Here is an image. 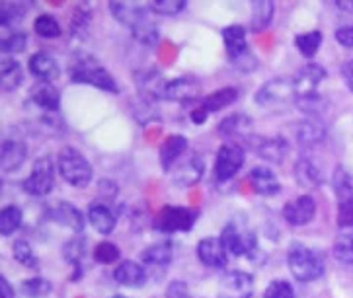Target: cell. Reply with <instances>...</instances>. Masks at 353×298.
Returning <instances> with one entry per match:
<instances>
[{
  "mask_svg": "<svg viewBox=\"0 0 353 298\" xmlns=\"http://www.w3.org/2000/svg\"><path fill=\"white\" fill-rule=\"evenodd\" d=\"M22 187L28 195L34 197H46L53 191V187H55V166H53L49 156H41L35 160L34 170L23 180Z\"/></svg>",
  "mask_w": 353,
  "mask_h": 298,
  "instance_id": "cell-9",
  "label": "cell"
},
{
  "mask_svg": "<svg viewBox=\"0 0 353 298\" xmlns=\"http://www.w3.org/2000/svg\"><path fill=\"white\" fill-rule=\"evenodd\" d=\"M248 182H250L252 189H254L258 195L274 197L281 191V184H279L277 175H275L270 168H265V166H256V168H252L250 173H248Z\"/></svg>",
  "mask_w": 353,
  "mask_h": 298,
  "instance_id": "cell-22",
  "label": "cell"
},
{
  "mask_svg": "<svg viewBox=\"0 0 353 298\" xmlns=\"http://www.w3.org/2000/svg\"><path fill=\"white\" fill-rule=\"evenodd\" d=\"M172 182L178 187H192L195 185L205 172V162L197 154V152H190L185 158L178 160L170 170Z\"/></svg>",
  "mask_w": 353,
  "mask_h": 298,
  "instance_id": "cell-12",
  "label": "cell"
},
{
  "mask_svg": "<svg viewBox=\"0 0 353 298\" xmlns=\"http://www.w3.org/2000/svg\"><path fill=\"white\" fill-rule=\"evenodd\" d=\"M22 209H20V206H4V209L0 211V234H2L4 238L12 236L16 230L22 226Z\"/></svg>",
  "mask_w": 353,
  "mask_h": 298,
  "instance_id": "cell-34",
  "label": "cell"
},
{
  "mask_svg": "<svg viewBox=\"0 0 353 298\" xmlns=\"http://www.w3.org/2000/svg\"><path fill=\"white\" fill-rule=\"evenodd\" d=\"M334 193L338 199V226L340 228H352L353 226V182L350 173L342 166L336 168L332 175Z\"/></svg>",
  "mask_w": 353,
  "mask_h": 298,
  "instance_id": "cell-7",
  "label": "cell"
},
{
  "mask_svg": "<svg viewBox=\"0 0 353 298\" xmlns=\"http://www.w3.org/2000/svg\"><path fill=\"white\" fill-rule=\"evenodd\" d=\"M69 76L74 84H88L103 92L117 94V82L105 70L102 63L96 57H92L88 53H74V57L70 58Z\"/></svg>",
  "mask_w": 353,
  "mask_h": 298,
  "instance_id": "cell-2",
  "label": "cell"
},
{
  "mask_svg": "<svg viewBox=\"0 0 353 298\" xmlns=\"http://www.w3.org/2000/svg\"><path fill=\"white\" fill-rule=\"evenodd\" d=\"M207 117H209V114H207V109H205V107H203V105L195 107L194 111H192V121H194V123H197V125L205 123Z\"/></svg>",
  "mask_w": 353,
  "mask_h": 298,
  "instance_id": "cell-49",
  "label": "cell"
},
{
  "mask_svg": "<svg viewBox=\"0 0 353 298\" xmlns=\"http://www.w3.org/2000/svg\"><path fill=\"white\" fill-rule=\"evenodd\" d=\"M82 255H84V240H82V238H77V240H72L67 244V248H65V257L69 259L70 264L80 265Z\"/></svg>",
  "mask_w": 353,
  "mask_h": 298,
  "instance_id": "cell-45",
  "label": "cell"
},
{
  "mask_svg": "<svg viewBox=\"0 0 353 298\" xmlns=\"http://www.w3.org/2000/svg\"><path fill=\"white\" fill-rule=\"evenodd\" d=\"M239 100V90L236 88H232V86H228V88H221V90H216V92L209 94L205 100L201 102V105L207 109V114H215V111H221V109H225L228 107L230 103H234Z\"/></svg>",
  "mask_w": 353,
  "mask_h": 298,
  "instance_id": "cell-33",
  "label": "cell"
},
{
  "mask_svg": "<svg viewBox=\"0 0 353 298\" xmlns=\"http://www.w3.org/2000/svg\"><path fill=\"white\" fill-rule=\"evenodd\" d=\"M188 150V138L182 135H170L160 147V164L164 172H170L172 166L182 158Z\"/></svg>",
  "mask_w": 353,
  "mask_h": 298,
  "instance_id": "cell-24",
  "label": "cell"
},
{
  "mask_svg": "<svg viewBox=\"0 0 353 298\" xmlns=\"http://www.w3.org/2000/svg\"><path fill=\"white\" fill-rule=\"evenodd\" d=\"M28 156V147L18 138H4L2 149H0V170L2 173L16 172L22 168Z\"/></svg>",
  "mask_w": 353,
  "mask_h": 298,
  "instance_id": "cell-21",
  "label": "cell"
},
{
  "mask_svg": "<svg viewBox=\"0 0 353 298\" xmlns=\"http://www.w3.org/2000/svg\"><path fill=\"white\" fill-rule=\"evenodd\" d=\"M274 10H275V4L272 2V0H256V2H252V18H250L252 34H262L263 30L272 23Z\"/></svg>",
  "mask_w": 353,
  "mask_h": 298,
  "instance_id": "cell-31",
  "label": "cell"
},
{
  "mask_svg": "<svg viewBox=\"0 0 353 298\" xmlns=\"http://www.w3.org/2000/svg\"><path fill=\"white\" fill-rule=\"evenodd\" d=\"M263 298H295V290L291 287V283H287L283 279H275L268 285Z\"/></svg>",
  "mask_w": 353,
  "mask_h": 298,
  "instance_id": "cell-44",
  "label": "cell"
},
{
  "mask_svg": "<svg viewBox=\"0 0 353 298\" xmlns=\"http://www.w3.org/2000/svg\"><path fill=\"white\" fill-rule=\"evenodd\" d=\"M316 217V201L310 195H301L283 206V218L291 226H307Z\"/></svg>",
  "mask_w": 353,
  "mask_h": 298,
  "instance_id": "cell-16",
  "label": "cell"
},
{
  "mask_svg": "<svg viewBox=\"0 0 353 298\" xmlns=\"http://www.w3.org/2000/svg\"><path fill=\"white\" fill-rule=\"evenodd\" d=\"M22 67L16 58L4 57L0 63V88L2 92H14L22 84Z\"/></svg>",
  "mask_w": 353,
  "mask_h": 298,
  "instance_id": "cell-29",
  "label": "cell"
},
{
  "mask_svg": "<svg viewBox=\"0 0 353 298\" xmlns=\"http://www.w3.org/2000/svg\"><path fill=\"white\" fill-rule=\"evenodd\" d=\"M30 72L34 74L39 82H51L59 76V65L55 58L51 57L49 53H35L30 57Z\"/></svg>",
  "mask_w": 353,
  "mask_h": 298,
  "instance_id": "cell-26",
  "label": "cell"
},
{
  "mask_svg": "<svg viewBox=\"0 0 353 298\" xmlns=\"http://www.w3.org/2000/svg\"><path fill=\"white\" fill-rule=\"evenodd\" d=\"M35 34L39 37H47V39H55L61 35V23L55 20V16L51 14H41L34 22Z\"/></svg>",
  "mask_w": 353,
  "mask_h": 298,
  "instance_id": "cell-39",
  "label": "cell"
},
{
  "mask_svg": "<svg viewBox=\"0 0 353 298\" xmlns=\"http://www.w3.org/2000/svg\"><path fill=\"white\" fill-rule=\"evenodd\" d=\"M334 257L343 265H353V232H342L332 248Z\"/></svg>",
  "mask_w": 353,
  "mask_h": 298,
  "instance_id": "cell-37",
  "label": "cell"
},
{
  "mask_svg": "<svg viewBox=\"0 0 353 298\" xmlns=\"http://www.w3.org/2000/svg\"><path fill=\"white\" fill-rule=\"evenodd\" d=\"M342 8H345V10H352L353 12V2H347V4H340Z\"/></svg>",
  "mask_w": 353,
  "mask_h": 298,
  "instance_id": "cell-51",
  "label": "cell"
},
{
  "mask_svg": "<svg viewBox=\"0 0 353 298\" xmlns=\"http://www.w3.org/2000/svg\"><path fill=\"white\" fill-rule=\"evenodd\" d=\"M252 127V119L248 115L244 114H234V115H228L225 117L219 127H216V131H219V135L223 138H234V137H246L248 138V131H250Z\"/></svg>",
  "mask_w": 353,
  "mask_h": 298,
  "instance_id": "cell-28",
  "label": "cell"
},
{
  "mask_svg": "<svg viewBox=\"0 0 353 298\" xmlns=\"http://www.w3.org/2000/svg\"><path fill=\"white\" fill-rule=\"evenodd\" d=\"M295 180L303 187L307 189H314L322 184V173H320L319 166L310 158H301L295 164Z\"/></svg>",
  "mask_w": 353,
  "mask_h": 298,
  "instance_id": "cell-32",
  "label": "cell"
},
{
  "mask_svg": "<svg viewBox=\"0 0 353 298\" xmlns=\"http://www.w3.org/2000/svg\"><path fill=\"white\" fill-rule=\"evenodd\" d=\"M254 277L244 271H230L221 279L216 298H252Z\"/></svg>",
  "mask_w": 353,
  "mask_h": 298,
  "instance_id": "cell-15",
  "label": "cell"
},
{
  "mask_svg": "<svg viewBox=\"0 0 353 298\" xmlns=\"http://www.w3.org/2000/svg\"><path fill=\"white\" fill-rule=\"evenodd\" d=\"M28 8L23 4H18V2H4L2 8H0V25L2 30H10V28H16V23H20L26 16Z\"/></svg>",
  "mask_w": 353,
  "mask_h": 298,
  "instance_id": "cell-35",
  "label": "cell"
},
{
  "mask_svg": "<svg viewBox=\"0 0 353 298\" xmlns=\"http://www.w3.org/2000/svg\"><path fill=\"white\" fill-rule=\"evenodd\" d=\"M88 220H90L94 230L103 234V236L112 234L115 230V224H117L114 211L110 206L102 205V203H92L90 209H88Z\"/></svg>",
  "mask_w": 353,
  "mask_h": 298,
  "instance_id": "cell-27",
  "label": "cell"
},
{
  "mask_svg": "<svg viewBox=\"0 0 353 298\" xmlns=\"http://www.w3.org/2000/svg\"><path fill=\"white\" fill-rule=\"evenodd\" d=\"M252 150L270 164H283L289 154V142L283 137H260L250 135L248 137Z\"/></svg>",
  "mask_w": 353,
  "mask_h": 298,
  "instance_id": "cell-14",
  "label": "cell"
},
{
  "mask_svg": "<svg viewBox=\"0 0 353 298\" xmlns=\"http://www.w3.org/2000/svg\"><path fill=\"white\" fill-rule=\"evenodd\" d=\"M147 269H145V265L137 264V262H131V259H127L123 264H119V267H115L114 271V279L119 283V285H123V287H131V288H139L145 285V281H147Z\"/></svg>",
  "mask_w": 353,
  "mask_h": 298,
  "instance_id": "cell-23",
  "label": "cell"
},
{
  "mask_svg": "<svg viewBox=\"0 0 353 298\" xmlns=\"http://www.w3.org/2000/svg\"><path fill=\"white\" fill-rule=\"evenodd\" d=\"M166 298H192V292L182 281H172L166 288Z\"/></svg>",
  "mask_w": 353,
  "mask_h": 298,
  "instance_id": "cell-46",
  "label": "cell"
},
{
  "mask_svg": "<svg viewBox=\"0 0 353 298\" xmlns=\"http://www.w3.org/2000/svg\"><path fill=\"white\" fill-rule=\"evenodd\" d=\"M112 298H125V297H121V295H115V297H112Z\"/></svg>",
  "mask_w": 353,
  "mask_h": 298,
  "instance_id": "cell-52",
  "label": "cell"
},
{
  "mask_svg": "<svg viewBox=\"0 0 353 298\" xmlns=\"http://www.w3.org/2000/svg\"><path fill=\"white\" fill-rule=\"evenodd\" d=\"M201 96V86L199 82L194 78H174V81H166L164 90L160 100H168V102H194Z\"/></svg>",
  "mask_w": 353,
  "mask_h": 298,
  "instance_id": "cell-17",
  "label": "cell"
},
{
  "mask_svg": "<svg viewBox=\"0 0 353 298\" xmlns=\"http://www.w3.org/2000/svg\"><path fill=\"white\" fill-rule=\"evenodd\" d=\"M197 217H199V211H195V209L166 205L154 218V228L164 234L188 232V230H192Z\"/></svg>",
  "mask_w": 353,
  "mask_h": 298,
  "instance_id": "cell-8",
  "label": "cell"
},
{
  "mask_svg": "<svg viewBox=\"0 0 353 298\" xmlns=\"http://www.w3.org/2000/svg\"><path fill=\"white\" fill-rule=\"evenodd\" d=\"M197 257L199 262L213 269H223L228 264V252L225 244L216 236H209L197 244Z\"/></svg>",
  "mask_w": 353,
  "mask_h": 298,
  "instance_id": "cell-18",
  "label": "cell"
},
{
  "mask_svg": "<svg viewBox=\"0 0 353 298\" xmlns=\"http://www.w3.org/2000/svg\"><path fill=\"white\" fill-rule=\"evenodd\" d=\"M324 137H326V127L319 117H308L296 129V138L303 147L319 145L324 140Z\"/></svg>",
  "mask_w": 353,
  "mask_h": 298,
  "instance_id": "cell-30",
  "label": "cell"
},
{
  "mask_svg": "<svg viewBox=\"0 0 353 298\" xmlns=\"http://www.w3.org/2000/svg\"><path fill=\"white\" fill-rule=\"evenodd\" d=\"M172 257H174V248L170 242H159V244L148 246L147 250L141 253V264L145 265L147 273L150 271L164 273L172 264Z\"/></svg>",
  "mask_w": 353,
  "mask_h": 298,
  "instance_id": "cell-20",
  "label": "cell"
},
{
  "mask_svg": "<svg viewBox=\"0 0 353 298\" xmlns=\"http://www.w3.org/2000/svg\"><path fill=\"white\" fill-rule=\"evenodd\" d=\"M28 45V35L23 32H6L0 39V49L2 53H22Z\"/></svg>",
  "mask_w": 353,
  "mask_h": 298,
  "instance_id": "cell-40",
  "label": "cell"
},
{
  "mask_svg": "<svg viewBox=\"0 0 353 298\" xmlns=\"http://www.w3.org/2000/svg\"><path fill=\"white\" fill-rule=\"evenodd\" d=\"M324 78H326V70L322 69L320 65H316V63H310V65L299 70V74L293 78L296 102L319 98V86L322 84Z\"/></svg>",
  "mask_w": 353,
  "mask_h": 298,
  "instance_id": "cell-13",
  "label": "cell"
},
{
  "mask_svg": "<svg viewBox=\"0 0 353 298\" xmlns=\"http://www.w3.org/2000/svg\"><path fill=\"white\" fill-rule=\"evenodd\" d=\"M110 12L114 14V18L119 23L127 25L131 30L133 37L143 45L152 47L159 43L160 34L159 25L150 18V8L141 6L137 2H110Z\"/></svg>",
  "mask_w": 353,
  "mask_h": 298,
  "instance_id": "cell-1",
  "label": "cell"
},
{
  "mask_svg": "<svg viewBox=\"0 0 353 298\" xmlns=\"http://www.w3.org/2000/svg\"><path fill=\"white\" fill-rule=\"evenodd\" d=\"M336 41L345 49H353V25H343L336 32Z\"/></svg>",
  "mask_w": 353,
  "mask_h": 298,
  "instance_id": "cell-47",
  "label": "cell"
},
{
  "mask_svg": "<svg viewBox=\"0 0 353 298\" xmlns=\"http://www.w3.org/2000/svg\"><path fill=\"white\" fill-rule=\"evenodd\" d=\"M256 103L272 114H283L296 103L295 84L289 78H272L256 92Z\"/></svg>",
  "mask_w": 353,
  "mask_h": 298,
  "instance_id": "cell-5",
  "label": "cell"
},
{
  "mask_svg": "<svg viewBox=\"0 0 353 298\" xmlns=\"http://www.w3.org/2000/svg\"><path fill=\"white\" fill-rule=\"evenodd\" d=\"M22 292L30 298H41L51 292V285L46 279H28L23 281Z\"/></svg>",
  "mask_w": 353,
  "mask_h": 298,
  "instance_id": "cell-43",
  "label": "cell"
},
{
  "mask_svg": "<svg viewBox=\"0 0 353 298\" xmlns=\"http://www.w3.org/2000/svg\"><path fill=\"white\" fill-rule=\"evenodd\" d=\"M342 74H343V81H345V84H347V88L353 92V58H350V61L343 65Z\"/></svg>",
  "mask_w": 353,
  "mask_h": 298,
  "instance_id": "cell-48",
  "label": "cell"
},
{
  "mask_svg": "<svg viewBox=\"0 0 353 298\" xmlns=\"http://www.w3.org/2000/svg\"><path fill=\"white\" fill-rule=\"evenodd\" d=\"M94 259L98 264L110 265L119 259V248L112 244V242H100L96 248H94Z\"/></svg>",
  "mask_w": 353,
  "mask_h": 298,
  "instance_id": "cell-42",
  "label": "cell"
},
{
  "mask_svg": "<svg viewBox=\"0 0 353 298\" xmlns=\"http://www.w3.org/2000/svg\"><path fill=\"white\" fill-rule=\"evenodd\" d=\"M0 288H2V298H14V290H12L10 283H8L6 277L0 279Z\"/></svg>",
  "mask_w": 353,
  "mask_h": 298,
  "instance_id": "cell-50",
  "label": "cell"
},
{
  "mask_svg": "<svg viewBox=\"0 0 353 298\" xmlns=\"http://www.w3.org/2000/svg\"><path fill=\"white\" fill-rule=\"evenodd\" d=\"M244 160H246V154H244V149L240 145H236V142L223 145L221 150L216 152L215 170H213L216 182H221V184L230 182L240 172V168L244 166Z\"/></svg>",
  "mask_w": 353,
  "mask_h": 298,
  "instance_id": "cell-10",
  "label": "cell"
},
{
  "mask_svg": "<svg viewBox=\"0 0 353 298\" xmlns=\"http://www.w3.org/2000/svg\"><path fill=\"white\" fill-rule=\"evenodd\" d=\"M47 217L53 222H57L65 228L72 230L74 234H80L84 228V218L77 206L69 203V201H57L47 209Z\"/></svg>",
  "mask_w": 353,
  "mask_h": 298,
  "instance_id": "cell-19",
  "label": "cell"
},
{
  "mask_svg": "<svg viewBox=\"0 0 353 298\" xmlns=\"http://www.w3.org/2000/svg\"><path fill=\"white\" fill-rule=\"evenodd\" d=\"M14 259L18 262L23 267H28V269H37L39 267V259H37V255L32 250V246L28 244L26 240H16L14 242Z\"/></svg>",
  "mask_w": 353,
  "mask_h": 298,
  "instance_id": "cell-38",
  "label": "cell"
},
{
  "mask_svg": "<svg viewBox=\"0 0 353 298\" xmlns=\"http://www.w3.org/2000/svg\"><path fill=\"white\" fill-rule=\"evenodd\" d=\"M322 45V34L320 32H305L295 37V47L303 57H314Z\"/></svg>",
  "mask_w": 353,
  "mask_h": 298,
  "instance_id": "cell-36",
  "label": "cell"
},
{
  "mask_svg": "<svg viewBox=\"0 0 353 298\" xmlns=\"http://www.w3.org/2000/svg\"><path fill=\"white\" fill-rule=\"evenodd\" d=\"M223 41H225V49H227V57L230 65L240 72H254L258 69V57L252 53L250 45L246 41V30L232 23L223 30Z\"/></svg>",
  "mask_w": 353,
  "mask_h": 298,
  "instance_id": "cell-4",
  "label": "cell"
},
{
  "mask_svg": "<svg viewBox=\"0 0 353 298\" xmlns=\"http://www.w3.org/2000/svg\"><path fill=\"white\" fill-rule=\"evenodd\" d=\"M289 271L301 283H310L324 275V259L316 250L308 248L301 242H293L287 252Z\"/></svg>",
  "mask_w": 353,
  "mask_h": 298,
  "instance_id": "cell-3",
  "label": "cell"
},
{
  "mask_svg": "<svg viewBox=\"0 0 353 298\" xmlns=\"http://www.w3.org/2000/svg\"><path fill=\"white\" fill-rule=\"evenodd\" d=\"M59 173L63 175V180L70 184L77 189H84L88 187L92 182V170L90 162L84 158V154L79 152L77 149H63L59 152Z\"/></svg>",
  "mask_w": 353,
  "mask_h": 298,
  "instance_id": "cell-6",
  "label": "cell"
},
{
  "mask_svg": "<svg viewBox=\"0 0 353 298\" xmlns=\"http://www.w3.org/2000/svg\"><path fill=\"white\" fill-rule=\"evenodd\" d=\"M148 8L157 16H178L185 8V0H152Z\"/></svg>",
  "mask_w": 353,
  "mask_h": 298,
  "instance_id": "cell-41",
  "label": "cell"
},
{
  "mask_svg": "<svg viewBox=\"0 0 353 298\" xmlns=\"http://www.w3.org/2000/svg\"><path fill=\"white\" fill-rule=\"evenodd\" d=\"M30 100L43 111H59L61 105L59 90L51 82H37L30 92Z\"/></svg>",
  "mask_w": 353,
  "mask_h": 298,
  "instance_id": "cell-25",
  "label": "cell"
},
{
  "mask_svg": "<svg viewBox=\"0 0 353 298\" xmlns=\"http://www.w3.org/2000/svg\"><path fill=\"white\" fill-rule=\"evenodd\" d=\"M221 240L225 244L227 252L230 255H234V257L252 255V253L256 252V236H254V232L239 224V222H234V220H230L227 226L223 228Z\"/></svg>",
  "mask_w": 353,
  "mask_h": 298,
  "instance_id": "cell-11",
  "label": "cell"
}]
</instances>
